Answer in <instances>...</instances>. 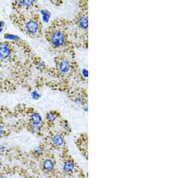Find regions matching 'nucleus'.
<instances>
[{"mask_svg":"<svg viewBox=\"0 0 180 178\" xmlns=\"http://www.w3.org/2000/svg\"><path fill=\"white\" fill-rule=\"evenodd\" d=\"M49 41L54 47L60 48L66 44L67 36L64 31L61 30H53L49 33Z\"/></svg>","mask_w":180,"mask_h":178,"instance_id":"f257e3e1","label":"nucleus"},{"mask_svg":"<svg viewBox=\"0 0 180 178\" xmlns=\"http://www.w3.org/2000/svg\"><path fill=\"white\" fill-rule=\"evenodd\" d=\"M25 29L30 35H36L40 31V23L38 20L31 19L25 22Z\"/></svg>","mask_w":180,"mask_h":178,"instance_id":"f03ea898","label":"nucleus"},{"mask_svg":"<svg viewBox=\"0 0 180 178\" xmlns=\"http://www.w3.org/2000/svg\"><path fill=\"white\" fill-rule=\"evenodd\" d=\"M62 172L67 175H71L77 170V165L73 160L67 159L62 164Z\"/></svg>","mask_w":180,"mask_h":178,"instance_id":"7ed1b4c3","label":"nucleus"},{"mask_svg":"<svg viewBox=\"0 0 180 178\" xmlns=\"http://www.w3.org/2000/svg\"><path fill=\"white\" fill-rule=\"evenodd\" d=\"M57 68L62 74H66L70 72L72 68L71 62L67 58H61L57 63Z\"/></svg>","mask_w":180,"mask_h":178,"instance_id":"20e7f679","label":"nucleus"},{"mask_svg":"<svg viewBox=\"0 0 180 178\" xmlns=\"http://www.w3.org/2000/svg\"><path fill=\"white\" fill-rule=\"evenodd\" d=\"M52 145L57 148H63L65 145V140L64 135L60 133H56L51 137Z\"/></svg>","mask_w":180,"mask_h":178,"instance_id":"39448f33","label":"nucleus"},{"mask_svg":"<svg viewBox=\"0 0 180 178\" xmlns=\"http://www.w3.org/2000/svg\"><path fill=\"white\" fill-rule=\"evenodd\" d=\"M73 102L79 106H84L87 104L88 95L86 92H84L83 90L81 91H77L74 94L73 96Z\"/></svg>","mask_w":180,"mask_h":178,"instance_id":"423d86ee","label":"nucleus"},{"mask_svg":"<svg viewBox=\"0 0 180 178\" xmlns=\"http://www.w3.org/2000/svg\"><path fill=\"white\" fill-rule=\"evenodd\" d=\"M42 167L45 172L50 173L55 170V163L52 158L46 157L43 158L42 161Z\"/></svg>","mask_w":180,"mask_h":178,"instance_id":"0eeeda50","label":"nucleus"},{"mask_svg":"<svg viewBox=\"0 0 180 178\" xmlns=\"http://www.w3.org/2000/svg\"><path fill=\"white\" fill-rule=\"evenodd\" d=\"M77 24L82 30H87L88 28V17L87 13H81L77 17Z\"/></svg>","mask_w":180,"mask_h":178,"instance_id":"6e6552de","label":"nucleus"},{"mask_svg":"<svg viewBox=\"0 0 180 178\" xmlns=\"http://www.w3.org/2000/svg\"><path fill=\"white\" fill-rule=\"evenodd\" d=\"M11 48L10 46L4 42H0V59H8L11 55Z\"/></svg>","mask_w":180,"mask_h":178,"instance_id":"1a4fd4ad","label":"nucleus"},{"mask_svg":"<svg viewBox=\"0 0 180 178\" xmlns=\"http://www.w3.org/2000/svg\"><path fill=\"white\" fill-rule=\"evenodd\" d=\"M30 121H31V124L42 126V122H43V119L41 115L39 112H34L32 113L30 115Z\"/></svg>","mask_w":180,"mask_h":178,"instance_id":"9d476101","label":"nucleus"},{"mask_svg":"<svg viewBox=\"0 0 180 178\" xmlns=\"http://www.w3.org/2000/svg\"><path fill=\"white\" fill-rule=\"evenodd\" d=\"M60 117V114L55 111H51L48 112L45 117L47 122L49 123H53Z\"/></svg>","mask_w":180,"mask_h":178,"instance_id":"9b49d317","label":"nucleus"},{"mask_svg":"<svg viewBox=\"0 0 180 178\" xmlns=\"http://www.w3.org/2000/svg\"><path fill=\"white\" fill-rule=\"evenodd\" d=\"M15 4L18 6L24 7L25 8H29V7H31L34 5V4H35V1H29V0L28 1H16Z\"/></svg>","mask_w":180,"mask_h":178,"instance_id":"f8f14e48","label":"nucleus"},{"mask_svg":"<svg viewBox=\"0 0 180 178\" xmlns=\"http://www.w3.org/2000/svg\"><path fill=\"white\" fill-rule=\"evenodd\" d=\"M40 14L42 15L43 21L45 23H48L51 17V12L47 9H42L40 10Z\"/></svg>","mask_w":180,"mask_h":178,"instance_id":"ddd939ff","label":"nucleus"},{"mask_svg":"<svg viewBox=\"0 0 180 178\" xmlns=\"http://www.w3.org/2000/svg\"><path fill=\"white\" fill-rule=\"evenodd\" d=\"M61 125L63 131L65 133H70L71 131V125H70V123H68V122L67 120H62L61 123Z\"/></svg>","mask_w":180,"mask_h":178,"instance_id":"4468645a","label":"nucleus"},{"mask_svg":"<svg viewBox=\"0 0 180 178\" xmlns=\"http://www.w3.org/2000/svg\"><path fill=\"white\" fill-rule=\"evenodd\" d=\"M45 152V149L44 148L41 146V145H38L36 146L34 149H33V153L37 156H41L44 154Z\"/></svg>","mask_w":180,"mask_h":178,"instance_id":"2eb2a0df","label":"nucleus"},{"mask_svg":"<svg viewBox=\"0 0 180 178\" xmlns=\"http://www.w3.org/2000/svg\"><path fill=\"white\" fill-rule=\"evenodd\" d=\"M4 38L5 40H8L11 41H19L21 40V38L19 36L12 34H9V33L5 34L4 35Z\"/></svg>","mask_w":180,"mask_h":178,"instance_id":"dca6fc26","label":"nucleus"},{"mask_svg":"<svg viewBox=\"0 0 180 178\" xmlns=\"http://www.w3.org/2000/svg\"><path fill=\"white\" fill-rule=\"evenodd\" d=\"M42 130V126L37 125H30V130L34 134H38Z\"/></svg>","mask_w":180,"mask_h":178,"instance_id":"f3484780","label":"nucleus"},{"mask_svg":"<svg viewBox=\"0 0 180 178\" xmlns=\"http://www.w3.org/2000/svg\"><path fill=\"white\" fill-rule=\"evenodd\" d=\"M36 67L37 69L42 71L45 69V62L41 59H37L36 61Z\"/></svg>","mask_w":180,"mask_h":178,"instance_id":"a211bd4d","label":"nucleus"},{"mask_svg":"<svg viewBox=\"0 0 180 178\" xmlns=\"http://www.w3.org/2000/svg\"><path fill=\"white\" fill-rule=\"evenodd\" d=\"M31 96L32 97V98L34 100H38L39 99H40V94H39V92L36 91V90H34L33 91L31 92Z\"/></svg>","mask_w":180,"mask_h":178,"instance_id":"6ab92c4d","label":"nucleus"},{"mask_svg":"<svg viewBox=\"0 0 180 178\" xmlns=\"http://www.w3.org/2000/svg\"><path fill=\"white\" fill-rule=\"evenodd\" d=\"M81 74L82 77H84V78L87 79L88 77V70L87 68H82L81 70Z\"/></svg>","mask_w":180,"mask_h":178,"instance_id":"aec40b11","label":"nucleus"},{"mask_svg":"<svg viewBox=\"0 0 180 178\" xmlns=\"http://www.w3.org/2000/svg\"><path fill=\"white\" fill-rule=\"evenodd\" d=\"M6 150H7V146L3 143H0V154H2L5 152Z\"/></svg>","mask_w":180,"mask_h":178,"instance_id":"412c9836","label":"nucleus"},{"mask_svg":"<svg viewBox=\"0 0 180 178\" xmlns=\"http://www.w3.org/2000/svg\"><path fill=\"white\" fill-rule=\"evenodd\" d=\"M5 134V130L3 125L0 123V137H2Z\"/></svg>","mask_w":180,"mask_h":178,"instance_id":"4be33fe9","label":"nucleus"},{"mask_svg":"<svg viewBox=\"0 0 180 178\" xmlns=\"http://www.w3.org/2000/svg\"><path fill=\"white\" fill-rule=\"evenodd\" d=\"M82 111H83L84 112L87 113L88 111V107L87 104V105H84V106H82Z\"/></svg>","mask_w":180,"mask_h":178,"instance_id":"5701e85b","label":"nucleus"},{"mask_svg":"<svg viewBox=\"0 0 180 178\" xmlns=\"http://www.w3.org/2000/svg\"><path fill=\"white\" fill-rule=\"evenodd\" d=\"M5 27V23L3 21H0V29H4Z\"/></svg>","mask_w":180,"mask_h":178,"instance_id":"b1692460","label":"nucleus"},{"mask_svg":"<svg viewBox=\"0 0 180 178\" xmlns=\"http://www.w3.org/2000/svg\"><path fill=\"white\" fill-rule=\"evenodd\" d=\"M0 178H6L4 175H3L2 174L0 173Z\"/></svg>","mask_w":180,"mask_h":178,"instance_id":"393cba45","label":"nucleus"},{"mask_svg":"<svg viewBox=\"0 0 180 178\" xmlns=\"http://www.w3.org/2000/svg\"><path fill=\"white\" fill-rule=\"evenodd\" d=\"M2 167V163H1V161H0V170H1Z\"/></svg>","mask_w":180,"mask_h":178,"instance_id":"a878e982","label":"nucleus"},{"mask_svg":"<svg viewBox=\"0 0 180 178\" xmlns=\"http://www.w3.org/2000/svg\"><path fill=\"white\" fill-rule=\"evenodd\" d=\"M86 177H87V178L88 177V172H87V173H86Z\"/></svg>","mask_w":180,"mask_h":178,"instance_id":"bb28decb","label":"nucleus"}]
</instances>
